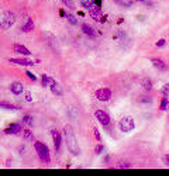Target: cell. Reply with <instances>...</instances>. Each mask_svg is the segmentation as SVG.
I'll use <instances>...</instances> for the list:
<instances>
[{"mask_svg": "<svg viewBox=\"0 0 169 176\" xmlns=\"http://www.w3.org/2000/svg\"><path fill=\"white\" fill-rule=\"evenodd\" d=\"M118 168L128 169V168H131V164H130V162H127V161H123V162H120V164H118Z\"/></svg>", "mask_w": 169, "mask_h": 176, "instance_id": "cell-25", "label": "cell"}, {"mask_svg": "<svg viewBox=\"0 0 169 176\" xmlns=\"http://www.w3.org/2000/svg\"><path fill=\"white\" fill-rule=\"evenodd\" d=\"M82 31L86 34V35H89V37H95L96 35V31L93 30V28L90 27L89 24H83L82 25Z\"/></svg>", "mask_w": 169, "mask_h": 176, "instance_id": "cell-15", "label": "cell"}, {"mask_svg": "<svg viewBox=\"0 0 169 176\" xmlns=\"http://www.w3.org/2000/svg\"><path fill=\"white\" fill-rule=\"evenodd\" d=\"M65 17L68 18V21H69V24H72V25H76V24H78V20H76V17H75L73 14H66Z\"/></svg>", "mask_w": 169, "mask_h": 176, "instance_id": "cell-20", "label": "cell"}, {"mask_svg": "<svg viewBox=\"0 0 169 176\" xmlns=\"http://www.w3.org/2000/svg\"><path fill=\"white\" fill-rule=\"evenodd\" d=\"M25 100H27V102H31V96H30L28 93H27V96H25Z\"/></svg>", "mask_w": 169, "mask_h": 176, "instance_id": "cell-34", "label": "cell"}, {"mask_svg": "<svg viewBox=\"0 0 169 176\" xmlns=\"http://www.w3.org/2000/svg\"><path fill=\"white\" fill-rule=\"evenodd\" d=\"M16 21V16L11 11H4L0 14V28L9 30Z\"/></svg>", "mask_w": 169, "mask_h": 176, "instance_id": "cell-2", "label": "cell"}, {"mask_svg": "<svg viewBox=\"0 0 169 176\" xmlns=\"http://www.w3.org/2000/svg\"><path fill=\"white\" fill-rule=\"evenodd\" d=\"M25 75H27V76H28V78H30L31 80H37V78H35V76H34V75H33V73H31V72H25Z\"/></svg>", "mask_w": 169, "mask_h": 176, "instance_id": "cell-32", "label": "cell"}, {"mask_svg": "<svg viewBox=\"0 0 169 176\" xmlns=\"http://www.w3.org/2000/svg\"><path fill=\"white\" fill-rule=\"evenodd\" d=\"M138 102H140V103L149 104V103H152V99H151V97H148V96H141V97H138Z\"/></svg>", "mask_w": 169, "mask_h": 176, "instance_id": "cell-22", "label": "cell"}, {"mask_svg": "<svg viewBox=\"0 0 169 176\" xmlns=\"http://www.w3.org/2000/svg\"><path fill=\"white\" fill-rule=\"evenodd\" d=\"M95 135H96V140H97V141H101V135H100V133H99L97 128H95Z\"/></svg>", "mask_w": 169, "mask_h": 176, "instance_id": "cell-30", "label": "cell"}, {"mask_svg": "<svg viewBox=\"0 0 169 176\" xmlns=\"http://www.w3.org/2000/svg\"><path fill=\"white\" fill-rule=\"evenodd\" d=\"M165 44H166L165 40H159V41L157 43V47H159V48H161V47H165Z\"/></svg>", "mask_w": 169, "mask_h": 176, "instance_id": "cell-31", "label": "cell"}, {"mask_svg": "<svg viewBox=\"0 0 169 176\" xmlns=\"http://www.w3.org/2000/svg\"><path fill=\"white\" fill-rule=\"evenodd\" d=\"M120 130L123 133H130L134 130V120L132 117H123L120 120Z\"/></svg>", "mask_w": 169, "mask_h": 176, "instance_id": "cell-4", "label": "cell"}, {"mask_svg": "<svg viewBox=\"0 0 169 176\" xmlns=\"http://www.w3.org/2000/svg\"><path fill=\"white\" fill-rule=\"evenodd\" d=\"M151 62H152V65H154L158 70L165 72V70L168 69V65L165 64V61H162V59H159V58H154V59H151Z\"/></svg>", "mask_w": 169, "mask_h": 176, "instance_id": "cell-11", "label": "cell"}, {"mask_svg": "<svg viewBox=\"0 0 169 176\" xmlns=\"http://www.w3.org/2000/svg\"><path fill=\"white\" fill-rule=\"evenodd\" d=\"M48 86L51 88V92H52L54 94H56V96H62V94H64V90H62L61 85H59V83H56L55 80L52 79V78H49Z\"/></svg>", "mask_w": 169, "mask_h": 176, "instance_id": "cell-7", "label": "cell"}, {"mask_svg": "<svg viewBox=\"0 0 169 176\" xmlns=\"http://www.w3.org/2000/svg\"><path fill=\"white\" fill-rule=\"evenodd\" d=\"M21 124H19V123H14V124H10L9 128H6L4 130V133L6 134H10V135H17L19 133H21Z\"/></svg>", "mask_w": 169, "mask_h": 176, "instance_id": "cell-8", "label": "cell"}, {"mask_svg": "<svg viewBox=\"0 0 169 176\" xmlns=\"http://www.w3.org/2000/svg\"><path fill=\"white\" fill-rule=\"evenodd\" d=\"M41 80H42V86H44V88H47V86H48V82H49V78L47 75H42Z\"/></svg>", "mask_w": 169, "mask_h": 176, "instance_id": "cell-27", "label": "cell"}, {"mask_svg": "<svg viewBox=\"0 0 169 176\" xmlns=\"http://www.w3.org/2000/svg\"><path fill=\"white\" fill-rule=\"evenodd\" d=\"M114 2L118 3V4H121V6H124V7H130L132 4L131 0H114Z\"/></svg>", "mask_w": 169, "mask_h": 176, "instance_id": "cell-21", "label": "cell"}, {"mask_svg": "<svg viewBox=\"0 0 169 176\" xmlns=\"http://www.w3.org/2000/svg\"><path fill=\"white\" fill-rule=\"evenodd\" d=\"M90 16H92V18L96 20V21H101V16H103V13H101L100 7L93 6L92 9H90Z\"/></svg>", "mask_w": 169, "mask_h": 176, "instance_id": "cell-13", "label": "cell"}, {"mask_svg": "<svg viewBox=\"0 0 169 176\" xmlns=\"http://www.w3.org/2000/svg\"><path fill=\"white\" fill-rule=\"evenodd\" d=\"M9 61L11 62V64L23 65V66H31V65H34L33 61H28V59H25V58H10Z\"/></svg>", "mask_w": 169, "mask_h": 176, "instance_id": "cell-9", "label": "cell"}, {"mask_svg": "<svg viewBox=\"0 0 169 176\" xmlns=\"http://www.w3.org/2000/svg\"><path fill=\"white\" fill-rule=\"evenodd\" d=\"M23 90H24V86H23V83H20V82H13L11 86H10V92H11L13 94H17V96L21 94Z\"/></svg>", "mask_w": 169, "mask_h": 176, "instance_id": "cell-12", "label": "cell"}, {"mask_svg": "<svg viewBox=\"0 0 169 176\" xmlns=\"http://www.w3.org/2000/svg\"><path fill=\"white\" fill-rule=\"evenodd\" d=\"M34 147H35L37 155L40 156L41 161H42L44 164H48L49 162V149H48V147H47L45 144L40 142V141H37V142L34 144Z\"/></svg>", "mask_w": 169, "mask_h": 176, "instance_id": "cell-3", "label": "cell"}, {"mask_svg": "<svg viewBox=\"0 0 169 176\" xmlns=\"http://www.w3.org/2000/svg\"><path fill=\"white\" fill-rule=\"evenodd\" d=\"M95 117L100 121L101 125H105V127H109V125H110V115L106 111H103V110H96Z\"/></svg>", "mask_w": 169, "mask_h": 176, "instance_id": "cell-6", "label": "cell"}, {"mask_svg": "<svg viewBox=\"0 0 169 176\" xmlns=\"http://www.w3.org/2000/svg\"><path fill=\"white\" fill-rule=\"evenodd\" d=\"M103 149H105V147H103V145H101V144H99V145L97 147H96V148H95V152H96V154H101V152H103Z\"/></svg>", "mask_w": 169, "mask_h": 176, "instance_id": "cell-28", "label": "cell"}, {"mask_svg": "<svg viewBox=\"0 0 169 176\" xmlns=\"http://www.w3.org/2000/svg\"><path fill=\"white\" fill-rule=\"evenodd\" d=\"M168 90H169V86H168V85H165V88L162 89V93H163V96H168Z\"/></svg>", "mask_w": 169, "mask_h": 176, "instance_id": "cell-33", "label": "cell"}, {"mask_svg": "<svg viewBox=\"0 0 169 176\" xmlns=\"http://www.w3.org/2000/svg\"><path fill=\"white\" fill-rule=\"evenodd\" d=\"M96 99L100 102H109L111 99V90L107 88H103V89H97L95 93Z\"/></svg>", "mask_w": 169, "mask_h": 176, "instance_id": "cell-5", "label": "cell"}, {"mask_svg": "<svg viewBox=\"0 0 169 176\" xmlns=\"http://www.w3.org/2000/svg\"><path fill=\"white\" fill-rule=\"evenodd\" d=\"M141 85H142V88L145 89L147 92H149V90H152V82H151L148 78H145V79H142V82H141Z\"/></svg>", "mask_w": 169, "mask_h": 176, "instance_id": "cell-17", "label": "cell"}, {"mask_svg": "<svg viewBox=\"0 0 169 176\" xmlns=\"http://www.w3.org/2000/svg\"><path fill=\"white\" fill-rule=\"evenodd\" d=\"M23 135H24V138L25 140H28V141H31V140H34V137H33V133H31L28 128H25L24 130V133H23Z\"/></svg>", "mask_w": 169, "mask_h": 176, "instance_id": "cell-23", "label": "cell"}, {"mask_svg": "<svg viewBox=\"0 0 169 176\" xmlns=\"http://www.w3.org/2000/svg\"><path fill=\"white\" fill-rule=\"evenodd\" d=\"M51 135H52V138H54V144H55V149H56V151H59V148H61L62 135L58 133V131L55 130V128H52V130H51Z\"/></svg>", "mask_w": 169, "mask_h": 176, "instance_id": "cell-10", "label": "cell"}, {"mask_svg": "<svg viewBox=\"0 0 169 176\" xmlns=\"http://www.w3.org/2000/svg\"><path fill=\"white\" fill-rule=\"evenodd\" d=\"M59 14H61L62 17H65V16H66V14H65V11H64V10H61V11H59Z\"/></svg>", "mask_w": 169, "mask_h": 176, "instance_id": "cell-35", "label": "cell"}, {"mask_svg": "<svg viewBox=\"0 0 169 176\" xmlns=\"http://www.w3.org/2000/svg\"><path fill=\"white\" fill-rule=\"evenodd\" d=\"M24 33H28V31H33L34 30V23H33V20H28L27 23H25L24 25H23V28H21Z\"/></svg>", "mask_w": 169, "mask_h": 176, "instance_id": "cell-19", "label": "cell"}, {"mask_svg": "<svg viewBox=\"0 0 169 176\" xmlns=\"http://www.w3.org/2000/svg\"><path fill=\"white\" fill-rule=\"evenodd\" d=\"M0 109H6V110H21V107L14 106V104H10V103H4V102H0Z\"/></svg>", "mask_w": 169, "mask_h": 176, "instance_id": "cell-16", "label": "cell"}, {"mask_svg": "<svg viewBox=\"0 0 169 176\" xmlns=\"http://www.w3.org/2000/svg\"><path fill=\"white\" fill-rule=\"evenodd\" d=\"M64 137H65V142H66V147L69 149L72 155H79L80 154V147H79V142L76 140V134H75L72 125H66L64 130Z\"/></svg>", "mask_w": 169, "mask_h": 176, "instance_id": "cell-1", "label": "cell"}, {"mask_svg": "<svg viewBox=\"0 0 169 176\" xmlns=\"http://www.w3.org/2000/svg\"><path fill=\"white\" fill-rule=\"evenodd\" d=\"M62 3H64L66 7H71V9L73 7V3H72V0H62Z\"/></svg>", "mask_w": 169, "mask_h": 176, "instance_id": "cell-29", "label": "cell"}, {"mask_svg": "<svg viewBox=\"0 0 169 176\" xmlns=\"http://www.w3.org/2000/svg\"><path fill=\"white\" fill-rule=\"evenodd\" d=\"M14 51L17 52V54H21V55H30V49L25 48L24 45H20V44H17V45H14Z\"/></svg>", "mask_w": 169, "mask_h": 176, "instance_id": "cell-14", "label": "cell"}, {"mask_svg": "<svg viewBox=\"0 0 169 176\" xmlns=\"http://www.w3.org/2000/svg\"><path fill=\"white\" fill-rule=\"evenodd\" d=\"M80 4H82L85 9L90 10L93 6H95V0H80Z\"/></svg>", "mask_w": 169, "mask_h": 176, "instance_id": "cell-18", "label": "cell"}, {"mask_svg": "<svg viewBox=\"0 0 169 176\" xmlns=\"http://www.w3.org/2000/svg\"><path fill=\"white\" fill-rule=\"evenodd\" d=\"M161 110H163V111H166L168 110V99H166V96L162 99V102H161V106H159Z\"/></svg>", "mask_w": 169, "mask_h": 176, "instance_id": "cell-24", "label": "cell"}, {"mask_svg": "<svg viewBox=\"0 0 169 176\" xmlns=\"http://www.w3.org/2000/svg\"><path fill=\"white\" fill-rule=\"evenodd\" d=\"M23 121H24L25 124L31 125V124H33V117H31V115H24V119H23Z\"/></svg>", "mask_w": 169, "mask_h": 176, "instance_id": "cell-26", "label": "cell"}]
</instances>
